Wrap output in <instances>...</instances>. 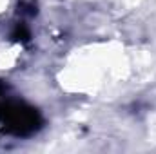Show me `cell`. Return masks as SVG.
<instances>
[{
	"label": "cell",
	"instance_id": "1",
	"mask_svg": "<svg viewBox=\"0 0 156 154\" xmlns=\"http://www.w3.org/2000/svg\"><path fill=\"white\" fill-rule=\"evenodd\" d=\"M0 123L15 134H29L38 127L40 120L35 109L24 103H4L0 105Z\"/></svg>",
	"mask_w": 156,
	"mask_h": 154
},
{
	"label": "cell",
	"instance_id": "2",
	"mask_svg": "<svg viewBox=\"0 0 156 154\" xmlns=\"http://www.w3.org/2000/svg\"><path fill=\"white\" fill-rule=\"evenodd\" d=\"M13 38L20 40V42H26V40L29 38V29H27L24 24L16 26V29H15V33H13Z\"/></svg>",
	"mask_w": 156,
	"mask_h": 154
},
{
	"label": "cell",
	"instance_id": "3",
	"mask_svg": "<svg viewBox=\"0 0 156 154\" xmlns=\"http://www.w3.org/2000/svg\"><path fill=\"white\" fill-rule=\"evenodd\" d=\"M2 91H4V85H2V83H0V93H2Z\"/></svg>",
	"mask_w": 156,
	"mask_h": 154
}]
</instances>
